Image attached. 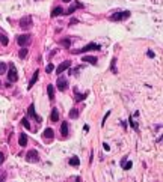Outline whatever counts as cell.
<instances>
[{
    "label": "cell",
    "mask_w": 163,
    "mask_h": 182,
    "mask_svg": "<svg viewBox=\"0 0 163 182\" xmlns=\"http://www.w3.org/2000/svg\"><path fill=\"white\" fill-rule=\"evenodd\" d=\"M26 145H27V136L24 134V133H20V146L24 148Z\"/></svg>",
    "instance_id": "17"
},
{
    "label": "cell",
    "mask_w": 163,
    "mask_h": 182,
    "mask_svg": "<svg viewBox=\"0 0 163 182\" xmlns=\"http://www.w3.org/2000/svg\"><path fill=\"white\" fill-rule=\"evenodd\" d=\"M50 121H52V122H57V121H59V111H57L56 108L52 110V114H50Z\"/></svg>",
    "instance_id": "16"
},
{
    "label": "cell",
    "mask_w": 163,
    "mask_h": 182,
    "mask_svg": "<svg viewBox=\"0 0 163 182\" xmlns=\"http://www.w3.org/2000/svg\"><path fill=\"white\" fill-rule=\"evenodd\" d=\"M146 54H148V57H154V53H153V51H148Z\"/></svg>",
    "instance_id": "31"
},
{
    "label": "cell",
    "mask_w": 163,
    "mask_h": 182,
    "mask_svg": "<svg viewBox=\"0 0 163 182\" xmlns=\"http://www.w3.org/2000/svg\"><path fill=\"white\" fill-rule=\"evenodd\" d=\"M103 148H104V151H109V149H110V146H109V145H106V143L103 145Z\"/></svg>",
    "instance_id": "32"
},
{
    "label": "cell",
    "mask_w": 163,
    "mask_h": 182,
    "mask_svg": "<svg viewBox=\"0 0 163 182\" xmlns=\"http://www.w3.org/2000/svg\"><path fill=\"white\" fill-rule=\"evenodd\" d=\"M121 166H122L124 170H130V168L133 167V163H131V161H127V158H124V160L121 161Z\"/></svg>",
    "instance_id": "13"
},
{
    "label": "cell",
    "mask_w": 163,
    "mask_h": 182,
    "mask_svg": "<svg viewBox=\"0 0 163 182\" xmlns=\"http://www.w3.org/2000/svg\"><path fill=\"white\" fill-rule=\"evenodd\" d=\"M70 66H71V62H70V60H65V62H62V63L59 65V66L56 68V74H62L64 71H67V69H68Z\"/></svg>",
    "instance_id": "9"
},
{
    "label": "cell",
    "mask_w": 163,
    "mask_h": 182,
    "mask_svg": "<svg viewBox=\"0 0 163 182\" xmlns=\"http://www.w3.org/2000/svg\"><path fill=\"white\" fill-rule=\"evenodd\" d=\"M62 2H65V3H68V2H73V0H62Z\"/></svg>",
    "instance_id": "34"
},
{
    "label": "cell",
    "mask_w": 163,
    "mask_h": 182,
    "mask_svg": "<svg viewBox=\"0 0 163 182\" xmlns=\"http://www.w3.org/2000/svg\"><path fill=\"white\" fill-rule=\"evenodd\" d=\"M30 41H32V36H30L29 33H24V35H18V36H17V44H18L20 47L29 45Z\"/></svg>",
    "instance_id": "3"
},
{
    "label": "cell",
    "mask_w": 163,
    "mask_h": 182,
    "mask_svg": "<svg viewBox=\"0 0 163 182\" xmlns=\"http://www.w3.org/2000/svg\"><path fill=\"white\" fill-rule=\"evenodd\" d=\"M80 164V158L79 157H73V158H70V166H79Z\"/></svg>",
    "instance_id": "20"
},
{
    "label": "cell",
    "mask_w": 163,
    "mask_h": 182,
    "mask_svg": "<svg viewBox=\"0 0 163 182\" xmlns=\"http://www.w3.org/2000/svg\"><path fill=\"white\" fill-rule=\"evenodd\" d=\"M21 123H23V126L26 128V129H30V128H32L30 123H29V121H27V118H23V119H21Z\"/></svg>",
    "instance_id": "24"
},
{
    "label": "cell",
    "mask_w": 163,
    "mask_h": 182,
    "mask_svg": "<svg viewBox=\"0 0 163 182\" xmlns=\"http://www.w3.org/2000/svg\"><path fill=\"white\" fill-rule=\"evenodd\" d=\"M47 93H48V99L50 101L55 99V87H53V84H48L47 86Z\"/></svg>",
    "instance_id": "11"
},
{
    "label": "cell",
    "mask_w": 163,
    "mask_h": 182,
    "mask_svg": "<svg viewBox=\"0 0 163 182\" xmlns=\"http://www.w3.org/2000/svg\"><path fill=\"white\" fill-rule=\"evenodd\" d=\"M3 161H5V155H3V152H0V166L3 164Z\"/></svg>",
    "instance_id": "30"
},
{
    "label": "cell",
    "mask_w": 163,
    "mask_h": 182,
    "mask_svg": "<svg viewBox=\"0 0 163 182\" xmlns=\"http://www.w3.org/2000/svg\"><path fill=\"white\" fill-rule=\"evenodd\" d=\"M115 63H116V59L113 57V59H112V63H110V69H112V72H113V74H116V68H115Z\"/></svg>",
    "instance_id": "28"
},
{
    "label": "cell",
    "mask_w": 163,
    "mask_h": 182,
    "mask_svg": "<svg viewBox=\"0 0 163 182\" xmlns=\"http://www.w3.org/2000/svg\"><path fill=\"white\" fill-rule=\"evenodd\" d=\"M18 80V72L14 63H9V72H8V83H15Z\"/></svg>",
    "instance_id": "1"
},
{
    "label": "cell",
    "mask_w": 163,
    "mask_h": 182,
    "mask_svg": "<svg viewBox=\"0 0 163 182\" xmlns=\"http://www.w3.org/2000/svg\"><path fill=\"white\" fill-rule=\"evenodd\" d=\"M70 118H71V119L79 118V110H77V108H73V110L70 111Z\"/></svg>",
    "instance_id": "22"
},
{
    "label": "cell",
    "mask_w": 163,
    "mask_h": 182,
    "mask_svg": "<svg viewBox=\"0 0 163 182\" xmlns=\"http://www.w3.org/2000/svg\"><path fill=\"white\" fill-rule=\"evenodd\" d=\"M60 133L64 137L68 136V122H62V126H60Z\"/></svg>",
    "instance_id": "18"
},
{
    "label": "cell",
    "mask_w": 163,
    "mask_h": 182,
    "mask_svg": "<svg viewBox=\"0 0 163 182\" xmlns=\"http://www.w3.org/2000/svg\"><path fill=\"white\" fill-rule=\"evenodd\" d=\"M0 42H2L3 45H8V42H9V38H8V36H5V35H2V36H0Z\"/></svg>",
    "instance_id": "27"
},
{
    "label": "cell",
    "mask_w": 163,
    "mask_h": 182,
    "mask_svg": "<svg viewBox=\"0 0 163 182\" xmlns=\"http://www.w3.org/2000/svg\"><path fill=\"white\" fill-rule=\"evenodd\" d=\"M83 62H86V63H92V65H97V62H98V59L97 57H94V56H83V59H82Z\"/></svg>",
    "instance_id": "12"
},
{
    "label": "cell",
    "mask_w": 163,
    "mask_h": 182,
    "mask_svg": "<svg viewBox=\"0 0 163 182\" xmlns=\"http://www.w3.org/2000/svg\"><path fill=\"white\" fill-rule=\"evenodd\" d=\"M91 50H101V47H100L98 44H94V42H91V44H88V45H85L83 48H80V50H76L74 53L76 54H79V53H86V51H91Z\"/></svg>",
    "instance_id": "5"
},
{
    "label": "cell",
    "mask_w": 163,
    "mask_h": 182,
    "mask_svg": "<svg viewBox=\"0 0 163 182\" xmlns=\"http://www.w3.org/2000/svg\"><path fill=\"white\" fill-rule=\"evenodd\" d=\"M26 56H27V48H24V47H23V48L20 50V59H24Z\"/></svg>",
    "instance_id": "26"
},
{
    "label": "cell",
    "mask_w": 163,
    "mask_h": 182,
    "mask_svg": "<svg viewBox=\"0 0 163 182\" xmlns=\"http://www.w3.org/2000/svg\"><path fill=\"white\" fill-rule=\"evenodd\" d=\"M27 113H29V116H32V118H33L36 122H41V121H42V119H41V116L36 114V111H35V106H33V104H30V106L27 107Z\"/></svg>",
    "instance_id": "8"
},
{
    "label": "cell",
    "mask_w": 163,
    "mask_h": 182,
    "mask_svg": "<svg viewBox=\"0 0 163 182\" xmlns=\"http://www.w3.org/2000/svg\"><path fill=\"white\" fill-rule=\"evenodd\" d=\"M6 69H8L6 63H5V62H0V74H5V72H6Z\"/></svg>",
    "instance_id": "25"
},
{
    "label": "cell",
    "mask_w": 163,
    "mask_h": 182,
    "mask_svg": "<svg viewBox=\"0 0 163 182\" xmlns=\"http://www.w3.org/2000/svg\"><path fill=\"white\" fill-rule=\"evenodd\" d=\"M32 23H33L32 17H30V15H26V17L20 18V27H21V29H24V30H27V29H30V27H32Z\"/></svg>",
    "instance_id": "4"
},
{
    "label": "cell",
    "mask_w": 163,
    "mask_h": 182,
    "mask_svg": "<svg viewBox=\"0 0 163 182\" xmlns=\"http://www.w3.org/2000/svg\"><path fill=\"white\" fill-rule=\"evenodd\" d=\"M56 86H57V89L60 90V92H64V90H67V87H68V80L65 79V77H59L57 81H56Z\"/></svg>",
    "instance_id": "7"
},
{
    "label": "cell",
    "mask_w": 163,
    "mask_h": 182,
    "mask_svg": "<svg viewBox=\"0 0 163 182\" xmlns=\"http://www.w3.org/2000/svg\"><path fill=\"white\" fill-rule=\"evenodd\" d=\"M53 69H55V65H53V63H48L47 68H45V72L50 74V72H53Z\"/></svg>",
    "instance_id": "29"
},
{
    "label": "cell",
    "mask_w": 163,
    "mask_h": 182,
    "mask_svg": "<svg viewBox=\"0 0 163 182\" xmlns=\"http://www.w3.org/2000/svg\"><path fill=\"white\" fill-rule=\"evenodd\" d=\"M60 45H64L65 48H70V45H71V41L68 39V38H65V39H60Z\"/></svg>",
    "instance_id": "23"
},
{
    "label": "cell",
    "mask_w": 163,
    "mask_h": 182,
    "mask_svg": "<svg viewBox=\"0 0 163 182\" xmlns=\"http://www.w3.org/2000/svg\"><path fill=\"white\" fill-rule=\"evenodd\" d=\"M130 17V11H119V12H115V14L110 15V20L112 21H122L125 18Z\"/></svg>",
    "instance_id": "2"
},
{
    "label": "cell",
    "mask_w": 163,
    "mask_h": 182,
    "mask_svg": "<svg viewBox=\"0 0 163 182\" xmlns=\"http://www.w3.org/2000/svg\"><path fill=\"white\" fill-rule=\"evenodd\" d=\"M64 14V9H62L60 6H56L53 11H52V18H55V17H59V15H62Z\"/></svg>",
    "instance_id": "14"
},
{
    "label": "cell",
    "mask_w": 163,
    "mask_h": 182,
    "mask_svg": "<svg viewBox=\"0 0 163 182\" xmlns=\"http://www.w3.org/2000/svg\"><path fill=\"white\" fill-rule=\"evenodd\" d=\"M79 8H83V5H82L80 2H77V3H74L73 6H70V8H68V9H67V11L64 12V14H65V15H70V14H73V12H74V11H76V9H79Z\"/></svg>",
    "instance_id": "10"
},
{
    "label": "cell",
    "mask_w": 163,
    "mask_h": 182,
    "mask_svg": "<svg viewBox=\"0 0 163 182\" xmlns=\"http://www.w3.org/2000/svg\"><path fill=\"white\" fill-rule=\"evenodd\" d=\"M26 160L29 163H38L39 161V155H38V152H36L35 149H32V151H29L26 153Z\"/></svg>",
    "instance_id": "6"
},
{
    "label": "cell",
    "mask_w": 163,
    "mask_h": 182,
    "mask_svg": "<svg viewBox=\"0 0 163 182\" xmlns=\"http://www.w3.org/2000/svg\"><path fill=\"white\" fill-rule=\"evenodd\" d=\"M86 96H88V92H85V93H77V92H76V98H74V99L79 102V101H83Z\"/></svg>",
    "instance_id": "21"
},
{
    "label": "cell",
    "mask_w": 163,
    "mask_h": 182,
    "mask_svg": "<svg viewBox=\"0 0 163 182\" xmlns=\"http://www.w3.org/2000/svg\"><path fill=\"white\" fill-rule=\"evenodd\" d=\"M0 84H2V81H0Z\"/></svg>",
    "instance_id": "35"
},
{
    "label": "cell",
    "mask_w": 163,
    "mask_h": 182,
    "mask_svg": "<svg viewBox=\"0 0 163 182\" xmlns=\"http://www.w3.org/2000/svg\"><path fill=\"white\" fill-rule=\"evenodd\" d=\"M38 75H39V71H35V72H33V77H32V80H30V83H29V89H32V86L36 83V80H38Z\"/></svg>",
    "instance_id": "19"
},
{
    "label": "cell",
    "mask_w": 163,
    "mask_h": 182,
    "mask_svg": "<svg viewBox=\"0 0 163 182\" xmlns=\"http://www.w3.org/2000/svg\"><path fill=\"white\" fill-rule=\"evenodd\" d=\"M77 23H79V21H77L76 18H73V20H71V24H77Z\"/></svg>",
    "instance_id": "33"
},
{
    "label": "cell",
    "mask_w": 163,
    "mask_h": 182,
    "mask_svg": "<svg viewBox=\"0 0 163 182\" xmlns=\"http://www.w3.org/2000/svg\"><path fill=\"white\" fill-rule=\"evenodd\" d=\"M42 136H44L45 138H48V140H50V138H53V137H55V131H53L52 128H47L45 131L42 133Z\"/></svg>",
    "instance_id": "15"
}]
</instances>
